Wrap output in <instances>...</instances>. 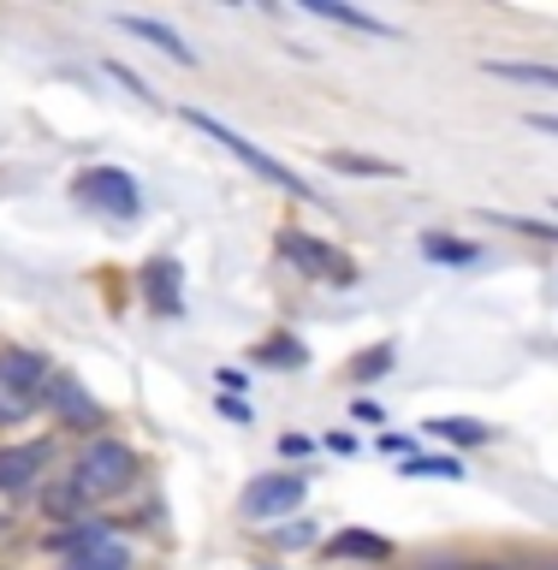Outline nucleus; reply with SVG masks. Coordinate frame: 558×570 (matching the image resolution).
Wrapping results in <instances>:
<instances>
[{"instance_id": "f257e3e1", "label": "nucleus", "mask_w": 558, "mask_h": 570, "mask_svg": "<svg viewBox=\"0 0 558 570\" xmlns=\"http://www.w3.org/2000/svg\"><path fill=\"white\" fill-rule=\"evenodd\" d=\"M137 481V452L125 440H89L78 470H71V488L84 499H114Z\"/></svg>"}, {"instance_id": "f03ea898", "label": "nucleus", "mask_w": 558, "mask_h": 570, "mask_svg": "<svg viewBox=\"0 0 558 570\" xmlns=\"http://www.w3.org/2000/svg\"><path fill=\"white\" fill-rule=\"evenodd\" d=\"M190 125H196V131H208V137L221 142L226 155H238V160H244V167L256 173V178H267V185H280V190H292V196H315V190L303 185V178H297L292 167H285V160H274L267 149H256V142H249L244 131H232V125H221L214 114H190Z\"/></svg>"}, {"instance_id": "7ed1b4c3", "label": "nucleus", "mask_w": 558, "mask_h": 570, "mask_svg": "<svg viewBox=\"0 0 558 570\" xmlns=\"http://www.w3.org/2000/svg\"><path fill=\"white\" fill-rule=\"evenodd\" d=\"M78 196H84L89 208L114 214V220H137V214H143L137 178L119 173V167H89V173H78Z\"/></svg>"}, {"instance_id": "20e7f679", "label": "nucleus", "mask_w": 558, "mask_h": 570, "mask_svg": "<svg viewBox=\"0 0 558 570\" xmlns=\"http://www.w3.org/2000/svg\"><path fill=\"white\" fill-rule=\"evenodd\" d=\"M310 481L303 475H256L244 488V517H280V511H297Z\"/></svg>"}, {"instance_id": "39448f33", "label": "nucleus", "mask_w": 558, "mask_h": 570, "mask_svg": "<svg viewBox=\"0 0 558 570\" xmlns=\"http://www.w3.org/2000/svg\"><path fill=\"white\" fill-rule=\"evenodd\" d=\"M42 399H48V410H53V416H60L66 428H101V404L89 399V392L71 381V374H53Z\"/></svg>"}, {"instance_id": "423d86ee", "label": "nucleus", "mask_w": 558, "mask_h": 570, "mask_svg": "<svg viewBox=\"0 0 558 570\" xmlns=\"http://www.w3.org/2000/svg\"><path fill=\"white\" fill-rule=\"evenodd\" d=\"M119 30H131L137 42H149V48H160L167 60H178V66H196V48L178 36L173 24H160V18H137V12H119Z\"/></svg>"}, {"instance_id": "0eeeda50", "label": "nucleus", "mask_w": 558, "mask_h": 570, "mask_svg": "<svg viewBox=\"0 0 558 570\" xmlns=\"http://www.w3.org/2000/svg\"><path fill=\"white\" fill-rule=\"evenodd\" d=\"M48 463V445H0V493H25Z\"/></svg>"}, {"instance_id": "6e6552de", "label": "nucleus", "mask_w": 558, "mask_h": 570, "mask_svg": "<svg viewBox=\"0 0 558 570\" xmlns=\"http://www.w3.org/2000/svg\"><path fill=\"white\" fill-rule=\"evenodd\" d=\"M303 12H315V18H333V24H345V30H363V36H386V42H399V30H392L386 18H374V12H356V7H345V0H303Z\"/></svg>"}, {"instance_id": "1a4fd4ad", "label": "nucleus", "mask_w": 558, "mask_h": 570, "mask_svg": "<svg viewBox=\"0 0 558 570\" xmlns=\"http://www.w3.org/2000/svg\"><path fill=\"white\" fill-rule=\"evenodd\" d=\"M488 78H506V83H523V89H558V66L541 60H481Z\"/></svg>"}, {"instance_id": "9d476101", "label": "nucleus", "mask_w": 558, "mask_h": 570, "mask_svg": "<svg viewBox=\"0 0 558 570\" xmlns=\"http://www.w3.org/2000/svg\"><path fill=\"white\" fill-rule=\"evenodd\" d=\"M89 547H107V523H96V517L48 534V552H71V559H78V552H89Z\"/></svg>"}, {"instance_id": "9b49d317", "label": "nucleus", "mask_w": 558, "mask_h": 570, "mask_svg": "<svg viewBox=\"0 0 558 570\" xmlns=\"http://www.w3.org/2000/svg\"><path fill=\"white\" fill-rule=\"evenodd\" d=\"M280 256H292L303 274H327V267H339L333 262V249H321V244H310L303 232H280Z\"/></svg>"}, {"instance_id": "f8f14e48", "label": "nucleus", "mask_w": 558, "mask_h": 570, "mask_svg": "<svg viewBox=\"0 0 558 570\" xmlns=\"http://www.w3.org/2000/svg\"><path fill=\"white\" fill-rule=\"evenodd\" d=\"M422 428H428V434H440V440H452V445H481V440H488V422H470V416H434Z\"/></svg>"}, {"instance_id": "ddd939ff", "label": "nucleus", "mask_w": 558, "mask_h": 570, "mask_svg": "<svg viewBox=\"0 0 558 570\" xmlns=\"http://www.w3.org/2000/svg\"><path fill=\"white\" fill-rule=\"evenodd\" d=\"M66 570H131V552L119 541H107V547H89L78 559H66Z\"/></svg>"}, {"instance_id": "4468645a", "label": "nucleus", "mask_w": 558, "mask_h": 570, "mask_svg": "<svg viewBox=\"0 0 558 570\" xmlns=\"http://www.w3.org/2000/svg\"><path fill=\"white\" fill-rule=\"evenodd\" d=\"M327 552H333V559H386L392 547L381 541V534H339Z\"/></svg>"}, {"instance_id": "2eb2a0df", "label": "nucleus", "mask_w": 558, "mask_h": 570, "mask_svg": "<svg viewBox=\"0 0 558 570\" xmlns=\"http://www.w3.org/2000/svg\"><path fill=\"white\" fill-rule=\"evenodd\" d=\"M422 256H434V262H476V244H452V238H446V232H428V238H422Z\"/></svg>"}, {"instance_id": "dca6fc26", "label": "nucleus", "mask_w": 558, "mask_h": 570, "mask_svg": "<svg viewBox=\"0 0 558 570\" xmlns=\"http://www.w3.org/2000/svg\"><path fill=\"white\" fill-rule=\"evenodd\" d=\"M36 404H42V399H30V392H18L12 381H0V428H7V422H25Z\"/></svg>"}, {"instance_id": "f3484780", "label": "nucleus", "mask_w": 558, "mask_h": 570, "mask_svg": "<svg viewBox=\"0 0 558 570\" xmlns=\"http://www.w3.org/2000/svg\"><path fill=\"white\" fill-rule=\"evenodd\" d=\"M339 173H356V178H392L399 167H392V160H369V155H327Z\"/></svg>"}, {"instance_id": "a211bd4d", "label": "nucleus", "mask_w": 558, "mask_h": 570, "mask_svg": "<svg viewBox=\"0 0 558 570\" xmlns=\"http://www.w3.org/2000/svg\"><path fill=\"white\" fill-rule=\"evenodd\" d=\"M499 226H517L523 238H541V244H558V226H547V220H529V214H493Z\"/></svg>"}, {"instance_id": "6ab92c4d", "label": "nucleus", "mask_w": 558, "mask_h": 570, "mask_svg": "<svg viewBox=\"0 0 558 570\" xmlns=\"http://www.w3.org/2000/svg\"><path fill=\"white\" fill-rule=\"evenodd\" d=\"M404 475H440V481H458V463L452 458H410Z\"/></svg>"}, {"instance_id": "aec40b11", "label": "nucleus", "mask_w": 558, "mask_h": 570, "mask_svg": "<svg viewBox=\"0 0 558 570\" xmlns=\"http://www.w3.org/2000/svg\"><path fill=\"white\" fill-rule=\"evenodd\" d=\"M267 356H274V363H303V345H292V338H274V345H267Z\"/></svg>"}, {"instance_id": "412c9836", "label": "nucleus", "mask_w": 558, "mask_h": 570, "mask_svg": "<svg viewBox=\"0 0 558 570\" xmlns=\"http://www.w3.org/2000/svg\"><path fill=\"white\" fill-rule=\"evenodd\" d=\"M523 125H529V131H547V137H558V114H529Z\"/></svg>"}, {"instance_id": "4be33fe9", "label": "nucleus", "mask_w": 558, "mask_h": 570, "mask_svg": "<svg viewBox=\"0 0 558 570\" xmlns=\"http://www.w3.org/2000/svg\"><path fill=\"white\" fill-rule=\"evenodd\" d=\"M552 570H558V564H552Z\"/></svg>"}]
</instances>
